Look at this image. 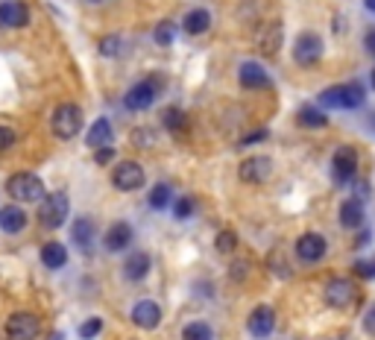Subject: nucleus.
<instances>
[{
    "label": "nucleus",
    "instance_id": "obj_38",
    "mask_svg": "<svg viewBox=\"0 0 375 340\" xmlns=\"http://www.w3.org/2000/svg\"><path fill=\"white\" fill-rule=\"evenodd\" d=\"M12 144H15V132L9 127H0V153H6Z\"/></svg>",
    "mask_w": 375,
    "mask_h": 340
},
{
    "label": "nucleus",
    "instance_id": "obj_23",
    "mask_svg": "<svg viewBox=\"0 0 375 340\" xmlns=\"http://www.w3.org/2000/svg\"><path fill=\"white\" fill-rule=\"evenodd\" d=\"M123 273H127V279H132V282H141V279L149 273V255H147V253L130 255V261L123 264Z\"/></svg>",
    "mask_w": 375,
    "mask_h": 340
},
{
    "label": "nucleus",
    "instance_id": "obj_30",
    "mask_svg": "<svg viewBox=\"0 0 375 340\" xmlns=\"http://www.w3.org/2000/svg\"><path fill=\"white\" fill-rule=\"evenodd\" d=\"M149 206H153L156 211H162V208H167L170 206V185H156L153 191H149Z\"/></svg>",
    "mask_w": 375,
    "mask_h": 340
},
{
    "label": "nucleus",
    "instance_id": "obj_9",
    "mask_svg": "<svg viewBox=\"0 0 375 340\" xmlns=\"http://www.w3.org/2000/svg\"><path fill=\"white\" fill-rule=\"evenodd\" d=\"M112 182L120 191H138L144 185V167L138 161H120L112 170Z\"/></svg>",
    "mask_w": 375,
    "mask_h": 340
},
{
    "label": "nucleus",
    "instance_id": "obj_22",
    "mask_svg": "<svg viewBox=\"0 0 375 340\" xmlns=\"http://www.w3.org/2000/svg\"><path fill=\"white\" fill-rule=\"evenodd\" d=\"M182 27H185L188 36H203L211 27V15L206 9H191L185 15V21H182Z\"/></svg>",
    "mask_w": 375,
    "mask_h": 340
},
{
    "label": "nucleus",
    "instance_id": "obj_10",
    "mask_svg": "<svg viewBox=\"0 0 375 340\" xmlns=\"http://www.w3.org/2000/svg\"><path fill=\"white\" fill-rule=\"evenodd\" d=\"M322 56V38L317 33H302L293 44V59L299 65H314Z\"/></svg>",
    "mask_w": 375,
    "mask_h": 340
},
{
    "label": "nucleus",
    "instance_id": "obj_17",
    "mask_svg": "<svg viewBox=\"0 0 375 340\" xmlns=\"http://www.w3.org/2000/svg\"><path fill=\"white\" fill-rule=\"evenodd\" d=\"M112 124H109V120L106 117H100V120H94V124H91V129H88V135H85V144H88V147L91 150H100V147H109V144H112Z\"/></svg>",
    "mask_w": 375,
    "mask_h": 340
},
{
    "label": "nucleus",
    "instance_id": "obj_25",
    "mask_svg": "<svg viewBox=\"0 0 375 340\" xmlns=\"http://www.w3.org/2000/svg\"><path fill=\"white\" fill-rule=\"evenodd\" d=\"M73 240H77L80 250H88L91 240H94V223L88 221V217H80L77 223H73Z\"/></svg>",
    "mask_w": 375,
    "mask_h": 340
},
{
    "label": "nucleus",
    "instance_id": "obj_27",
    "mask_svg": "<svg viewBox=\"0 0 375 340\" xmlns=\"http://www.w3.org/2000/svg\"><path fill=\"white\" fill-rule=\"evenodd\" d=\"M162 124H164L170 132H182V129L188 127V117H185V112H182V109H164Z\"/></svg>",
    "mask_w": 375,
    "mask_h": 340
},
{
    "label": "nucleus",
    "instance_id": "obj_8",
    "mask_svg": "<svg viewBox=\"0 0 375 340\" xmlns=\"http://www.w3.org/2000/svg\"><path fill=\"white\" fill-rule=\"evenodd\" d=\"M332 170H334V179L340 185H349L355 182V174H358V153L352 147H337L334 159H332Z\"/></svg>",
    "mask_w": 375,
    "mask_h": 340
},
{
    "label": "nucleus",
    "instance_id": "obj_45",
    "mask_svg": "<svg viewBox=\"0 0 375 340\" xmlns=\"http://www.w3.org/2000/svg\"><path fill=\"white\" fill-rule=\"evenodd\" d=\"M50 340H62V334H53V337H50Z\"/></svg>",
    "mask_w": 375,
    "mask_h": 340
},
{
    "label": "nucleus",
    "instance_id": "obj_42",
    "mask_svg": "<svg viewBox=\"0 0 375 340\" xmlns=\"http://www.w3.org/2000/svg\"><path fill=\"white\" fill-rule=\"evenodd\" d=\"M355 244H358V247H366V244H369V232H361V238L355 240Z\"/></svg>",
    "mask_w": 375,
    "mask_h": 340
},
{
    "label": "nucleus",
    "instance_id": "obj_15",
    "mask_svg": "<svg viewBox=\"0 0 375 340\" xmlns=\"http://www.w3.org/2000/svg\"><path fill=\"white\" fill-rule=\"evenodd\" d=\"M238 77H241V85L243 88H270V74H267V68H261L258 62H243L241 70H238Z\"/></svg>",
    "mask_w": 375,
    "mask_h": 340
},
{
    "label": "nucleus",
    "instance_id": "obj_12",
    "mask_svg": "<svg viewBox=\"0 0 375 340\" xmlns=\"http://www.w3.org/2000/svg\"><path fill=\"white\" fill-rule=\"evenodd\" d=\"M296 255H299V261H305V264L319 261L322 255H326V238L317 235V232H305L302 238L296 240Z\"/></svg>",
    "mask_w": 375,
    "mask_h": 340
},
{
    "label": "nucleus",
    "instance_id": "obj_28",
    "mask_svg": "<svg viewBox=\"0 0 375 340\" xmlns=\"http://www.w3.org/2000/svg\"><path fill=\"white\" fill-rule=\"evenodd\" d=\"M319 106L343 109V85H332V88H326V91H319Z\"/></svg>",
    "mask_w": 375,
    "mask_h": 340
},
{
    "label": "nucleus",
    "instance_id": "obj_11",
    "mask_svg": "<svg viewBox=\"0 0 375 340\" xmlns=\"http://www.w3.org/2000/svg\"><path fill=\"white\" fill-rule=\"evenodd\" d=\"M27 23H30L27 4H21V0H6V4H0V27L4 30H18V27H27Z\"/></svg>",
    "mask_w": 375,
    "mask_h": 340
},
{
    "label": "nucleus",
    "instance_id": "obj_32",
    "mask_svg": "<svg viewBox=\"0 0 375 340\" xmlns=\"http://www.w3.org/2000/svg\"><path fill=\"white\" fill-rule=\"evenodd\" d=\"M100 331H103V320H100V317H91V320H85V323L80 326V337H83V340H94Z\"/></svg>",
    "mask_w": 375,
    "mask_h": 340
},
{
    "label": "nucleus",
    "instance_id": "obj_31",
    "mask_svg": "<svg viewBox=\"0 0 375 340\" xmlns=\"http://www.w3.org/2000/svg\"><path fill=\"white\" fill-rule=\"evenodd\" d=\"M153 36H156V41H159L162 47L173 44V38H176V23H173V21H162Z\"/></svg>",
    "mask_w": 375,
    "mask_h": 340
},
{
    "label": "nucleus",
    "instance_id": "obj_18",
    "mask_svg": "<svg viewBox=\"0 0 375 340\" xmlns=\"http://www.w3.org/2000/svg\"><path fill=\"white\" fill-rule=\"evenodd\" d=\"M23 226H27V211H23V208H18V206H4V208H0V229H4V232L15 235Z\"/></svg>",
    "mask_w": 375,
    "mask_h": 340
},
{
    "label": "nucleus",
    "instance_id": "obj_14",
    "mask_svg": "<svg viewBox=\"0 0 375 340\" xmlns=\"http://www.w3.org/2000/svg\"><path fill=\"white\" fill-rule=\"evenodd\" d=\"M132 323L138 329H156L162 323V308H159V302H153V299L135 302V308H132Z\"/></svg>",
    "mask_w": 375,
    "mask_h": 340
},
{
    "label": "nucleus",
    "instance_id": "obj_35",
    "mask_svg": "<svg viewBox=\"0 0 375 340\" xmlns=\"http://www.w3.org/2000/svg\"><path fill=\"white\" fill-rule=\"evenodd\" d=\"M117 51H120V38L117 36H109V38L100 41V53H103V56H117Z\"/></svg>",
    "mask_w": 375,
    "mask_h": 340
},
{
    "label": "nucleus",
    "instance_id": "obj_26",
    "mask_svg": "<svg viewBox=\"0 0 375 340\" xmlns=\"http://www.w3.org/2000/svg\"><path fill=\"white\" fill-rule=\"evenodd\" d=\"M364 100H366V94H364V85L361 83L343 85V109H361Z\"/></svg>",
    "mask_w": 375,
    "mask_h": 340
},
{
    "label": "nucleus",
    "instance_id": "obj_7",
    "mask_svg": "<svg viewBox=\"0 0 375 340\" xmlns=\"http://www.w3.org/2000/svg\"><path fill=\"white\" fill-rule=\"evenodd\" d=\"M159 88H162L159 80H144L127 91V100L123 103H127V109H132V112H144V109L153 106V100L159 97Z\"/></svg>",
    "mask_w": 375,
    "mask_h": 340
},
{
    "label": "nucleus",
    "instance_id": "obj_41",
    "mask_svg": "<svg viewBox=\"0 0 375 340\" xmlns=\"http://www.w3.org/2000/svg\"><path fill=\"white\" fill-rule=\"evenodd\" d=\"M364 47H366V53L375 56V30H369V33L364 36Z\"/></svg>",
    "mask_w": 375,
    "mask_h": 340
},
{
    "label": "nucleus",
    "instance_id": "obj_33",
    "mask_svg": "<svg viewBox=\"0 0 375 340\" xmlns=\"http://www.w3.org/2000/svg\"><path fill=\"white\" fill-rule=\"evenodd\" d=\"M235 247H238V235L229 232V229H223V232L217 235V250H220V253H235Z\"/></svg>",
    "mask_w": 375,
    "mask_h": 340
},
{
    "label": "nucleus",
    "instance_id": "obj_3",
    "mask_svg": "<svg viewBox=\"0 0 375 340\" xmlns=\"http://www.w3.org/2000/svg\"><path fill=\"white\" fill-rule=\"evenodd\" d=\"M53 132L59 135V138H73V135H80V129H83V109L80 106H70V103H65V106H59L56 112H53Z\"/></svg>",
    "mask_w": 375,
    "mask_h": 340
},
{
    "label": "nucleus",
    "instance_id": "obj_13",
    "mask_svg": "<svg viewBox=\"0 0 375 340\" xmlns=\"http://www.w3.org/2000/svg\"><path fill=\"white\" fill-rule=\"evenodd\" d=\"M246 329H249L253 337H270L273 329H276V314H273V308L270 305H258L253 314H249Z\"/></svg>",
    "mask_w": 375,
    "mask_h": 340
},
{
    "label": "nucleus",
    "instance_id": "obj_6",
    "mask_svg": "<svg viewBox=\"0 0 375 340\" xmlns=\"http://www.w3.org/2000/svg\"><path fill=\"white\" fill-rule=\"evenodd\" d=\"M238 176L246 182V185H261L273 176V159L270 156H249L241 161L238 167Z\"/></svg>",
    "mask_w": 375,
    "mask_h": 340
},
{
    "label": "nucleus",
    "instance_id": "obj_19",
    "mask_svg": "<svg viewBox=\"0 0 375 340\" xmlns=\"http://www.w3.org/2000/svg\"><path fill=\"white\" fill-rule=\"evenodd\" d=\"M361 223H364V203L355 200V197L343 200V206H340V226H346V229H358Z\"/></svg>",
    "mask_w": 375,
    "mask_h": 340
},
{
    "label": "nucleus",
    "instance_id": "obj_21",
    "mask_svg": "<svg viewBox=\"0 0 375 340\" xmlns=\"http://www.w3.org/2000/svg\"><path fill=\"white\" fill-rule=\"evenodd\" d=\"M132 240V226L130 223H115L109 232H106V250L117 253V250H127Z\"/></svg>",
    "mask_w": 375,
    "mask_h": 340
},
{
    "label": "nucleus",
    "instance_id": "obj_40",
    "mask_svg": "<svg viewBox=\"0 0 375 340\" xmlns=\"http://www.w3.org/2000/svg\"><path fill=\"white\" fill-rule=\"evenodd\" d=\"M264 138H267V129H258V132H253V135H246L241 144L246 147V144H255V141H264Z\"/></svg>",
    "mask_w": 375,
    "mask_h": 340
},
{
    "label": "nucleus",
    "instance_id": "obj_36",
    "mask_svg": "<svg viewBox=\"0 0 375 340\" xmlns=\"http://www.w3.org/2000/svg\"><path fill=\"white\" fill-rule=\"evenodd\" d=\"M355 273H358L361 279H375V258H369V261H355Z\"/></svg>",
    "mask_w": 375,
    "mask_h": 340
},
{
    "label": "nucleus",
    "instance_id": "obj_43",
    "mask_svg": "<svg viewBox=\"0 0 375 340\" xmlns=\"http://www.w3.org/2000/svg\"><path fill=\"white\" fill-rule=\"evenodd\" d=\"M364 6H366L369 12H375V0H364Z\"/></svg>",
    "mask_w": 375,
    "mask_h": 340
},
{
    "label": "nucleus",
    "instance_id": "obj_34",
    "mask_svg": "<svg viewBox=\"0 0 375 340\" xmlns=\"http://www.w3.org/2000/svg\"><path fill=\"white\" fill-rule=\"evenodd\" d=\"M194 208H196V203L191 197H182L176 206H173V214H176V221H188V217L194 214Z\"/></svg>",
    "mask_w": 375,
    "mask_h": 340
},
{
    "label": "nucleus",
    "instance_id": "obj_2",
    "mask_svg": "<svg viewBox=\"0 0 375 340\" xmlns=\"http://www.w3.org/2000/svg\"><path fill=\"white\" fill-rule=\"evenodd\" d=\"M68 211H70V203L65 193H47L41 200V208H38V217L47 229H59L65 221H68Z\"/></svg>",
    "mask_w": 375,
    "mask_h": 340
},
{
    "label": "nucleus",
    "instance_id": "obj_39",
    "mask_svg": "<svg viewBox=\"0 0 375 340\" xmlns=\"http://www.w3.org/2000/svg\"><path fill=\"white\" fill-rule=\"evenodd\" d=\"M112 159H115V150H112V147H100V150H97V161H100V164H109Z\"/></svg>",
    "mask_w": 375,
    "mask_h": 340
},
{
    "label": "nucleus",
    "instance_id": "obj_20",
    "mask_svg": "<svg viewBox=\"0 0 375 340\" xmlns=\"http://www.w3.org/2000/svg\"><path fill=\"white\" fill-rule=\"evenodd\" d=\"M41 264L50 267V270H62L68 264V250L59 244V240H50V244H44V250H41Z\"/></svg>",
    "mask_w": 375,
    "mask_h": 340
},
{
    "label": "nucleus",
    "instance_id": "obj_29",
    "mask_svg": "<svg viewBox=\"0 0 375 340\" xmlns=\"http://www.w3.org/2000/svg\"><path fill=\"white\" fill-rule=\"evenodd\" d=\"M182 340H211V326L208 323H188L182 331Z\"/></svg>",
    "mask_w": 375,
    "mask_h": 340
},
{
    "label": "nucleus",
    "instance_id": "obj_1",
    "mask_svg": "<svg viewBox=\"0 0 375 340\" xmlns=\"http://www.w3.org/2000/svg\"><path fill=\"white\" fill-rule=\"evenodd\" d=\"M6 188L21 203H41L44 200V182L36 174H18L6 182Z\"/></svg>",
    "mask_w": 375,
    "mask_h": 340
},
{
    "label": "nucleus",
    "instance_id": "obj_24",
    "mask_svg": "<svg viewBox=\"0 0 375 340\" xmlns=\"http://www.w3.org/2000/svg\"><path fill=\"white\" fill-rule=\"evenodd\" d=\"M296 120H299L302 127H308V129H319V127H326V124H329L326 112L317 109V106H302V109L296 112Z\"/></svg>",
    "mask_w": 375,
    "mask_h": 340
},
{
    "label": "nucleus",
    "instance_id": "obj_5",
    "mask_svg": "<svg viewBox=\"0 0 375 340\" xmlns=\"http://www.w3.org/2000/svg\"><path fill=\"white\" fill-rule=\"evenodd\" d=\"M355 297H358V290H355L352 279H343V276L326 282V290H322V299H326L332 308H337V311L349 308L355 302Z\"/></svg>",
    "mask_w": 375,
    "mask_h": 340
},
{
    "label": "nucleus",
    "instance_id": "obj_44",
    "mask_svg": "<svg viewBox=\"0 0 375 340\" xmlns=\"http://www.w3.org/2000/svg\"><path fill=\"white\" fill-rule=\"evenodd\" d=\"M369 80H372V88H375V70H372V74H369Z\"/></svg>",
    "mask_w": 375,
    "mask_h": 340
},
{
    "label": "nucleus",
    "instance_id": "obj_16",
    "mask_svg": "<svg viewBox=\"0 0 375 340\" xmlns=\"http://www.w3.org/2000/svg\"><path fill=\"white\" fill-rule=\"evenodd\" d=\"M282 41H285V27H282V23H270V27H264L258 33V51L264 56H276Z\"/></svg>",
    "mask_w": 375,
    "mask_h": 340
},
{
    "label": "nucleus",
    "instance_id": "obj_37",
    "mask_svg": "<svg viewBox=\"0 0 375 340\" xmlns=\"http://www.w3.org/2000/svg\"><path fill=\"white\" fill-rule=\"evenodd\" d=\"M361 326H364V331H366L369 337H375V305H369V308H366Z\"/></svg>",
    "mask_w": 375,
    "mask_h": 340
},
{
    "label": "nucleus",
    "instance_id": "obj_4",
    "mask_svg": "<svg viewBox=\"0 0 375 340\" xmlns=\"http://www.w3.org/2000/svg\"><path fill=\"white\" fill-rule=\"evenodd\" d=\"M41 334V320L30 311H18L6 320V340H36Z\"/></svg>",
    "mask_w": 375,
    "mask_h": 340
}]
</instances>
